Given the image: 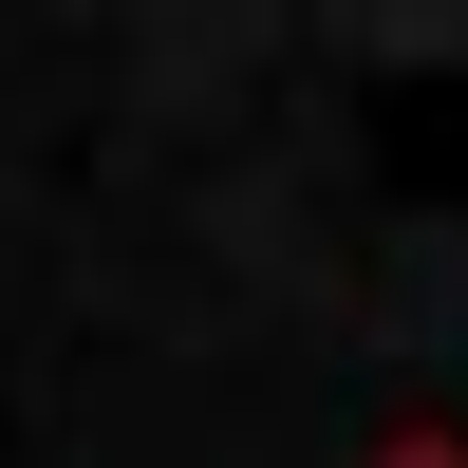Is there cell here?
<instances>
[{"label":"cell","instance_id":"1","mask_svg":"<svg viewBox=\"0 0 468 468\" xmlns=\"http://www.w3.org/2000/svg\"><path fill=\"white\" fill-rule=\"evenodd\" d=\"M356 468H468V450H450V431H375Z\"/></svg>","mask_w":468,"mask_h":468}]
</instances>
